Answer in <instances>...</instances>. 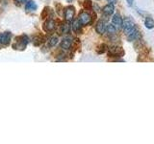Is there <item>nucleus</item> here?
Listing matches in <instances>:
<instances>
[{
  "mask_svg": "<svg viewBox=\"0 0 154 144\" xmlns=\"http://www.w3.org/2000/svg\"><path fill=\"white\" fill-rule=\"evenodd\" d=\"M29 42V38L27 36L22 35L16 38V43L13 44L14 49H18V50H24L27 45V43Z\"/></svg>",
  "mask_w": 154,
  "mask_h": 144,
  "instance_id": "f257e3e1",
  "label": "nucleus"
},
{
  "mask_svg": "<svg viewBox=\"0 0 154 144\" xmlns=\"http://www.w3.org/2000/svg\"><path fill=\"white\" fill-rule=\"evenodd\" d=\"M124 54V51L119 46H111L108 50V55L110 57H122Z\"/></svg>",
  "mask_w": 154,
  "mask_h": 144,
  "instance_id": "f03ea898",
  "label": "nucleus"
},
{
  "mask_svg": "<svg viewBox=\"0 0 154 144\" xmlns=\"http://www.w3.org/2000/svg\"><path fill=\"white\" fill-rule=\"evenodd\" d=\"M78 20L81 23V25H89L91 23V16L87 12H82L79 14Z\"/></svg>",
  "mask_w": 154,
  "mask_h": 144,
  "instance_id": "7ed1b4c3",
  "label": "nucleus"
},
{
  "mask_svg": "<svg viewBox=\"0 0 154 144\" xmlns=\"http://www.w3.org/2000/svg\"><path fill=\"white\" fill-rule=\"evenodd\" d=\"M122 28L124 30V33L125 34H128L129 32H131L133 29L135 28V23L134 21L132 20L131 18H125L123 20V24H122Z\"/></svg>",
  "mask_w": 154,
  "mask_h": 144,
  "instance_id": "20e7f679",
  "label": "nucleus"
},
{
  "mask_svg": "<svg viewBox=\"0 0 154 144\" xmlns=\"http://www.w3.org/2000/svg\"><path fill=\"white\" fill-rule=\"evenodd\" d=\"M75 16V8L73 6H69L65 9V18L67 22L71 21Z\"/></svg>",
  "mask_w": 154,
  "mask_h": 144,
  "instance_id": "39448f33",
  "label": "nucleus"
},
{
  "mask_svg": "<svg viewBox=\"0 0 154 144\" xmlns=\"http://www.w3.org/2000/svg\"><path fill=\"white\" fill-rule=\"evenodd\" d=\"M11 33L9 32H5L0 34V44L2 45H8L10 41H11Z\"/></svg>",
  "mask_w": 154,
  "mask_h": 144,
  "instance_id": "423d86ee",
  "label": "nucleus"
},
{
  "mask_svg": "<svg viewBox=\"0 0 154 144\" xmlns=\"http://www.w3.org/2000/svg\"><path fill=\"white\" fill-rule=\"evenodd\" d=\"M55 27H56V23L53 19H48L43 24V29H45V32H52L55 29Z\"/></svg>",
  "mask_w": 154,
  "mask_h": 144,
  "instance_id": "0eeeda50",
  "label": "nucleus"
},
{
  "mask_svg": "<svg viewBox=\"0 0 154 144\" xmlns=\"http://www.w3.org/2000/svg\"><path fill=\"white\" fill-rule=\"evenodd\" d=\"M112 24L118 29L122 28V24H123V20H122V16H120L119 14H115V16H113V18H112Z\"/></svg>",
  "mask_w": 154,
  "mask_h": 144,
  "instance_id": "6e6552de",
  "label": "nucleus"
},
{
  "mask_svg": "<svg viewBox=\"0 0 154 144\" xmlns=\"http://www.w3.org/2000/svg\"><path fill=\"white\" fill-rule=\"evenodd\" d=\"M106 27H107V23H106V21L99 20L97 22V24H96L95 30H96V32H97L98 34L102 35V34H104L105 31H106Z\"/></svg>",
  "mask_w": 154,
  "mask_h": 144,
  "instance_id": "1a4fd4ad",
  "label": "nucleus"
},
{
  "mask_svg": "<svg viewBox=\"0 0 154 144\" xmlns=\"http://www.w3.org/2000/svg\"><path fill=\"white\" fill-rule=\"evenodd\" d=\"M72 44V40L70 38H65L61 42V48L64 50H69Z\"/></svg>",
  "mask_w": 154,
  "mask_h": 144,
  "instance_id": "9d476101",
  "label": "nucleus"
},
{
  "mask_svg": "<svg viewBox=\"0 0 154 144\" xmlns=\"http://www.w3.org/2000/svg\"><path fill=\"white\" fill-rule=\"evenodd\" d=\"M103 14H106V16H111V14H113L114 11H115V6H114V4H108V5H106V6L103 8Z\"/></svg>",
  "mask_w": 154,
  "mask_h": 144,
  "instance_id": "9b49d317",
  "label": "nucleus"
},
{
  "mask_svg": "<svg viewBox=\"0 0 154 144\" xmlns=\"http://www.w3.org/2000/svg\"><path fill=\"white\" fill-rule=\"evenodd\" d=\"M138 35H139L138 30H137L136 28H134L131 32H129V33L127 34V40H128L129 41H133V40H135L137 38Z\"/></svg>",
  "mask_w": 154,
  "mask_h": 144,
  "instance_id": "f8f14e48",
  "label": "nucleus"
},
{
  "mask_svg": "<svg viewBox=\"0 0 154 144\" xmlns=\"http://www.w3.org/2000/svg\"><path fill=\"white\" fill-rule=\"evenodd\" d=\"M38 8L37 4L34 1H28L25 5V9L27 11H36Z\"/></svg>",
  "mask_w": 154,
  "mask_h": 144,
  "instance_id": "ddd939ff",
  "label": "nucleus"
},
{
  "mask_svg": "<svg viewBox=\"0 0 154 144\" xmlns=\"http://www.w3.org/2000/svg\"><path fill=\"white\" fill-rule=\"evenodd\" d=\"M144 25L147 29H152L154 28V20L151 17H146V20H144Z\"/></svg>",
  "mask_w": 154,
  "mask_h": 144,
  "instance_id": "4468645a",
  "label": "nucleus"
},
{
  "mask_svg": "<svg viewBox=\"0 0 154 144\" xmlns=\"http://www.w3.org/2000/svg\"><path fill=\"white\" fill-rule=\"evenodd\" d=\"M72 29L75 33H79L81 31V23L79 22V20H75L72 24Z\"/></svg>",
  "mask_w": 154,
  "mask_h": 144,
  "instance_id": "2eb2a0df",
  "label": "nucleus"
},
{
  "mask_svg": "<svg viewBox=\"0 0 154 144\" xmlns=\"http://www.w3.org/2000/svg\"><path fill=\"white\" fill-rule=\"evenodd\" d=\"M116 30H117V28H116L113 24H107V27H106V31L109 34V35H114L116 33Z\"/></svg>",
  "mask_w": 154,
  "mask_h": 144,
  "instance_id": "dca6fc26",
  "label": "nucleus"
},
{
  "mask_svg": "<svg viewBox=\"0 0 154 144\" xmlns=\"http://www.w3.org/2000/svg\"><path fill=\"white\" fill-rule=\"evenodd\" d=\"M58 43V38L57 37H52L48 40V46L49 47H53L55 46Z\"/></svg>",
  "mask_w": 154,
  "mask_h": 144,
  "instance_id": "f3484780",
  "label": "nucleus"
},
{
  "mask_svg": "<svg viewBox=\"0 0 154 144\" xmlns=\"http://www.w3.org/2000/svg\"><path fill=\"white\" fill-rule=\"evenodd\" d=\"M83 7L87 10H90L91 7H93V2L91 0H85L83 2Z\"/></svg>",
  "mask_w": 154,
  "mask_h": 144,
  "instance_id": "a211bd4d",
  "label": "nucleus"
},
{
  "mask_svg": "<svg viewBox=\"0 0 154 144\" xmlns=\"http://www.w3.org/2000/svg\"><path fill=\"white\" fill-rule=\"evenodd\" d=\"M69 23H65V24H63L62 25V33H64V34H67L69 32Z\"/></svg>",
  "mask_w": 154,
  "mask_h": 144,
  "instance_id": "6ab92c4d",
  "label": "nucleus"
},
{
  "mask_svg": "<svg viewBox=\"0 0 154 144\" xmlns=\"http://www.w3.org/2000/svg\"><path fill=\"white\" fill-rule=\"evenodd\" d=\"M106 48H107V45H106V44H101L97 48V52L99 53V54H102V53H104L106 51Z\"/></svg>",
  "mask_w": 154,
  "mask_h": 144,
  "instance_id": "aec40b11",
  "label": "nucleus"
},
{
  "mask_svg": "<svg viewBox=\"0 0 154 144\" xmlns=\"http://www.w3.org/2000/svg\"><path fill=\"white\" fill-rule=\"evenodd\" d=\"M49 11V8H45V10H43V12L42 14V18H45L47 16V12Z\"/></svg>",
  "mask_w": 154,
  "mask_h": 144,
  "instance_id": "412c9836",
  "label": "nucleus"
},
{
  "mask_svg": "<svg viewBox=\"0 0 154 144\" xmlns=\"http://www.w3.org/2000/svg\"><path fill=\"white\" fill-rule=\"evenodd\" d=\"M126 2L128 4V6H132L133 5V2H134V0H126Z\"/></svg>",
  "mask_w": 154,
  "mask_h": 144,
  "instance_id": "4be33fe9",
  "label": "nucleus"
},
{
  "mask_svg": "<svg viewBox=\"0 0 154 144\" xmlns=\"http://www.w3.org/2000/svg\"><path fill=\"white\" fill-rule=\"evenodd\" d=\"M16 1L19 2V3H24L25 1H27V0H16Z\"/></svg>",
  "mask_w": 154,
  "mask_h": 144,
  "instance_id": "5701e85b",
  "label": "nucleus"
},
{
  "mask_svg": "<svg viewBox=\"0 0 154 144\" xmlns=\"http://www.w3.org/2000/svg\"><path fill=\"white\" fill-rule=\"evenodd\" d=\"M108 1H109V2H111V3H114V2L116 1V0H108Z\"/></svg>",
  "mask_w": 154,
  "mask_h": 144,
  "instance_id": "b1692460",
  "label": "nucleus"
},
{
  "mask_svg": "<svg viewBox=\"0 0 154 144\" xmlns=\"http://www.w3.org/2000/svg\"><path fill=\"white\" fill-rule=\"evenodd\" d=\"M67 1H69V2H71V1H72V0H67Z\"/></svg>",
  "mask_w": 154,
  "mask_h": 144,
  "instance_id": "393cba45",
  "label": "nucleus"
}]
</instances>
